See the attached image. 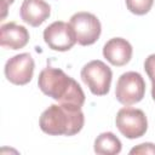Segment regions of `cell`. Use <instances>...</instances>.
Returning <instances> with one entry per match:
<instances>
[{
    "label": "cell",
    "instance_id": "obj_1",
    "mask_svg": "<svg viewBox=\"0 0 155 155\" xmlns=\"http://www.w3.org/2000/svg\"><path fill=\"white\" fill-rule=\"evenodd\" d=\"M38 85L41 92L61 104L82 107L85 103V93L81 86L62 69L46 67L38 78Z\"/></svg>",
    "mask_w": 155,
    "mask_h": 155
},
{
    "label": "cell",
    "instance_id": "obj_2",
    "mask_svg": "<svg viewBox=\"0 0 155 155\" xmlns=\"http://www.w3.org/2000/svg\"><path fill=\"white\" fill-rule=\"evenodd\" d=\"M85 124V116L80 107L68 104H51L42 111L39 126L50 136H74Z\"/></svg>",
    "mask_w": 155,
    "mask_h": 155
},
{
    "label": "cell",
    "instance_id": "obj_3",
    "mask_svg": "<svg viewBox=\"0 0 155 155\" xmlns=\"http://www.w3.org/2000/svg\"><path fill=\"white\" fill-rule=\"evenodd\" d=\"M81 80L94 96H105L110 90L113 79L111 69L99 59L85 64L81 69Z\"/></svg>",
    "mask_w": 155,
    "mask_h": 155
},
{
    "label": "cell",
    "instance_id": "obj_4",
    "mask_svg": "<svg viewBox=\"0 0 155 155\" xmlns=\"http://www.w3.org/2000/svg\"><path fill=\"white\" fill-rule=\"evenodd\" d=\"M145 94V81L137 71H126L117 79L115 97L124 105H132L143 99Z\"/></svg>",
    "mask_w": 155,
    "mask_h": 155
},
{
    "label": "cell",
    "instance_id": "obj_5",
    "mask_svg": "<svg viewBox=\"0 0 155 155\" xmlns=\"http://www.w3.org/2000/svg\"><path fill=\"white\" fill-rule=\"evenodd\" d=\"M117 130L128 139H136L145 134L148 120L143 110L131 107L121 108L115 117Z\"/></svg>",
    "mask_w": 155,
    "mask_h": 155
},
{
    "label": "cell",
    "instance_id": "obj_6",
    "mask_svg": "<svg viewBox=\"0 0 155 155\" xmlns=\"http://www.w3.org/2000/svg\"><path fill=\"white\" fill-rule=\"evenodd\" d=\"M69 24L75 31L76 41L81 46H90L94 44L102 33L99 19L91 12H76L70 17Z\"/></svg>",
    "mask_w": 155,
    "mask_h": 155
},
{
    "label": "cell",
    "instance_id": "obj_7",
    "mask_svg": "<svg viewBox=\"0 0 155 155\" xmlns=\"http://www.w3.org/2000/svg\"><path fill=\"white\" fill-rule=\"evenodd\" d=\"M44 40L51 50L59 52L69 51L78 42L74 29L69 23L63 21H56L46 27L44 30Z\"/></svg>",
    "mask_w": 155,
    "mask_h": 155
},
{
    "label": "cell",
    "instance_id": "obj_8",
    "mask_svg": "<svg viewBox=\"0 0 155 155\" xmlns=\"http://www.w3.org/2000/svg\"><path fill=\"white\" fill-rule=\"evenodd\" d=\"M35 63L33 57L29 53H19L13 57H11L4 68L6 79L18 86L27 85L31 81L33 74H34Z\"/></svg>",
    "mask_w": 155,
    "mask_h": 155
},
{
    "label": "cell",
    "instance_id": "obj_9",
    "mask_svg": "<svg viewBox=\"0 0 155 155\" xmlns=\"http://www.w3.org/2000/svg\"><path fill=\"white\" fill-rule=\"evenodd\" d=\"M132 45L122 38H113L108 40L103 46L104 58L115 67L126 65L132 58Z\"/></svg>",
    "mask_w": 155,
    "mask_h": 155
},
{
    "label": "cell",
    "instance_id": "obj_10",
    "mask_svg": "<svg viewBox=\"0 0 155 155\" xmlns=\"http://www.w3.org/2000/svg\"><path fill=\"white\" fill-rule=\"evenodd\" d=\"M29 42V31L16 22H8L0 28V45L8 50L23 48Z\"/></svg>",
    "mask_w": 155,
    "mask_h": 155
},
{
    "label": "cell",
    "instance_id": "obj_11",
    "mask_svg": "<svg viewBox=\"0 0 155 155\" xmlns=\"http://www.w3.org/2000/svg\"><path fill=\"white\" fill-rule=\"evenodd\" d=\"M19 15L24 23L39 27L50 17L51 6L45 0H23Z\"/></svg>",
    "mask_w": 155,
    "mask_h": 155
},
{
    "label": "cell",
    "instance_id": "obj_12",
    "mask_svg": "<svg viewBox=\"0 0 155 155\" xmlns=\"http://www.w3.org/2000/svg\"><path fill=\"white\" fill-rule=\"evenodd\" d=\"M121 148L120 139L113 132H103L94 139V153L101 155H116Z\"/></svg>",
    "mask_w": 155,
    "mask_h": 155
},
{
    "label": "cell",
    "instance_id": "obj_13",
    "mask_svg": "<svg viewBox=\"0 0 155 155\" xmlns=\"http://www.w3.org/2000/svg\"><path fill=\"white\" fill-rule=\"evenodd\" d=\"M125 1L128 11L137 16H143L148 13L154 4V0H125Z\"/></svg>",
    "mask_w": 155,
    "mask_h": 155
},
{
    "label": "cell",
    "instance_id": "obj_14",
    "mask_svg": "<svg viewBox=\"0 0 155 155\" xmlns=\"http://www.w3.org/2000/svg\"><path fill=\"white\" fill-rule=\"evenodd\" d=\"M130 154L133 155V154H153L155 155V144L153 143H142V144H138L137 147L132 148L130 150Z\"/></svg>",
    "mask_w": 155,
    "mask_h": 155
},
{
    "label": "cell",
    "instance_id": "obj_15",
    "mask_svg": "<svg viewBox=\"0 0 155 155\" xmlns=\"http://www.w3.org/2000/svg\"><path fill=\"white\" fill-rule=\"evenodd\" d=\"M144 70L148 74L150 81L155 80V53L148 56L144 62Z\"/></svg>",
    "mask_w": 155,
    "mask_h": 155
},
{
    "label": "cell",
    "instance_id": "obj_16",
    "mask_svg": "<svg viewBox=\"0 0 155 155\" xmlns=\"http://www.w3.org/2000/svg\"><path fill=\"white\" fill-rule=\"evenodd\" d=\"M13 1H15V0H1V10H2L1 19L5 18V16H6V13H7V7H8L11 4H13Z\"/></svg>",
    "mask_w": 155,
    "mask_h": 155
},
{
    "label": "cell",
    "instance_id": "obj_17",
    "mask_svg": "<svg viewBox=\"0 0 155 155\" xmlns=\"http://www.w3.org/2000/svg\"><path fill=\"white\" fill-rule=\"evenodd\" d=\"M151 97H153V99L155 101V80L154 81H151Z\"/></svg>",
    "mask_w": 155,
    "mask_h": 155
}]
</instances>
